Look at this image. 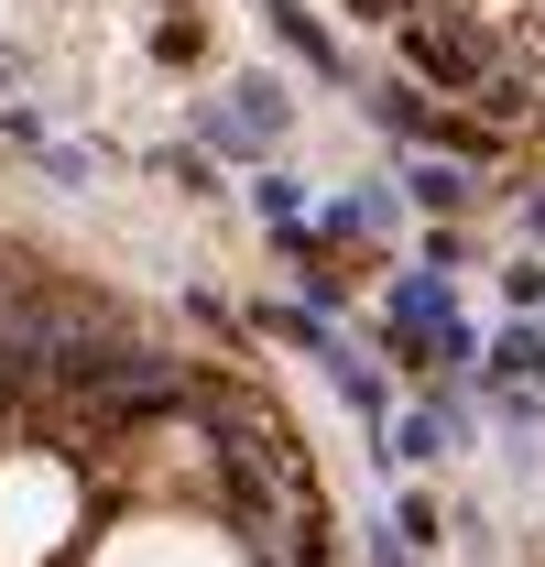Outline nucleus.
Wrapping results in <instances>:
<instances>
[{"mask_svg":"<svg viewBox=\"0 0 545 567\" xmlns=\"http://www.w3.org/2000/svg\"><path fill=\"white\" fill-rule=\"evenodd\" d=\"M404 55L425 76H448V87H480V44L459 33V22H425V11H404Z\"/></svg>","mask_w":545,"mask_h":567,"instance_id":"1","label":"nucleus"},{"mask_svg":"<svg viewBox=\"0 0 545 567\" xmlns=\"http://www.w3.org/2000/svg\"><path fill=\"white\" fill-rule=\"evenodd\" d=\"M360 11H393V0H360Z\"/></svg>","mask_w":545,"mask_h":567,"instance_id":"2","label":"nucleus"}]
</instances>
